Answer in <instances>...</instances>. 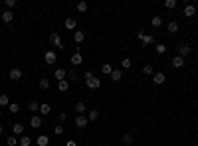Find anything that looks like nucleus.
I'll return each instance as SVG.
<instances>
[{
    "instance_id": "19",
    "label": "nucleus",
    "mask_w": 198,
    "mask_h": 146,
    "mask_svg": "<svg viewBox=\"0 0 198 146\" xmlns=\"http://www.w3.org/2000/svg\"><path fill=\"white\" fill-rule=\"evenodd\" d=\"M50 112H52V107H50L48 103H44V105H40V115H42V116H48Z\"/></svg>"
},
{
    "instance_id": "3",
    "label": "nucleus",
    "mask_w": 198,
    "mask_h": 146,
    "mask_svg": "<svg viewBox=\"0 0 198 146\" xmlns=\"http://www.w3.org/2000/svg\"><path fill=\"white\" fill-rule=\"evenodd\" d=\"M184 63H186V61H184V57H180V55H174V57L170 59V65H172L174 69H182Z\"/></svg>"
},
{
    "instance_id": "41",
    "label": "nucleus",
    "mask_w": 198,
    "mask_h": 146,
    "mask_svg": "<svg viewBox=\"0 0 198 146\" xmlns=\"http://www.w3.org/2000/svg\"><path fill=\"white\" fill-rule=\"evenodd\" d=\"M4 4H6L8 8H12V6H16V0H4Z\"/></svg>"
},
{
    "instance_id": "8",
    "label": "nucleus",
    "mask_w": 198,
    "mask_h": 146,
    "mask_svg": "<svg viewBox=\"0 0 198 146\" xmlns=\"http://www.w3.org/2000/svg\"><path fill=\"white\" fill-rule=\"evenodd\" d=\"M8 77H10L12 81H20V79H22V69H18V67L10 69V75H8Z\"/></svg>"
},
{
    "instance_id": "16",
    "label": "nucleus",
    "mask_w": 198,
    "mask_h": 146,
    "mask_svg": "<svg viewBox=\"0 0 198 146\" xmlns=\"http://www.w3.org/2000/svg\"><path fill=\"white\" fill-rule=\"evenodd\" d=\"M166 30L170 32V34H176V32H178V22H174V20H170V22L166 24Z\"/></svg>"
},
{
    "instance_id": "17",
    "label": "nucleus",
    "mask_w": 198,
    "mask_h": 146,
    "mask_svg": "<svg viewBox=\"0 0 198 146\" xmlns=\"http://www.w3.org/2000/svg\"><path fill=\"white\" fill-rule=\"evenodd\" d=\"M64 26H65V30H75V26H77V20H75V18H67Z\"/></svg>"
},
{
    "instance_id": "31",
    "label": "nucleus",
    "mask_w": 198,
    "mask_h": 146,
    "mask_svg": "<svg viewBox=\"0 0 198 146\" xmlns=\"http://www.w3.org/2000/svg\"><path fill=\"white\" fill-rule=\"evenodd\" d=\"M20 146H30L32 144V138L30 136H20V142H18Z\"/></svg>"
},
{
    "instance_id": "39",
    "label": "nucleus",
    "mask_w": 198,
    "mask_h": 146,
    "mask_svg": "<svg viewBox=\"0 0 198 146\" xmlns=\"http://www.w3.org/2000/svg\"><path fill=\"white\" fill-rule=\"evenodd\" d=\"M54 134L62 136V134H64V126H62V124H58V126H54Z\"/></svg>"
},
{
    "instance_id": "38",
    "label": "nucleus",
    "mask_w": 198,
    "mask_h": 146,
    "mask_svg": "<svg viewBox=\"0 0 198 146\" xmlns=\"http://www.w3.org/2000/svg\"><path fill=\"white\" fill-rule=\"evenodd\" d=\"M174 6H176V0H165V8H168V10H172Z\"/></svg>"
},
{
    "instance_id": "7",
    "label": "nucleus",
    "mask_w": 198,
    "mask_h": 146,
    "mask_svg": "<svg viewBox=\"0 0 198 146\" xmlns=\"http://www.w3.org/2000/svg\"><path fill=\"white\" fill-rule=\"evenodd\" d=\"M85 85L89 87V89H99V87H101V79L91 77V79H87V81H85Z\"/></svg>"
},
{
    "instance_id": "10",
    "label": "nucleus",
    "mask_w": 198,
    "mask_h": 146,
    "mask_svg": "<svg viewBox=\"0 0 198 146\" xmlns=\"http://www.w3.org/2000/svg\"><path fill=\"white\" fill-rule=\"evenodd\" d=\"M30 126H34V128H40V126H42V116H40V115H32Z\"/></svg>"
},
{
    "instance_id": "30",
    "label": "nucleus",
    "mask_w": 198,
    "mask_h": 146,
    "mask_svg": "<svg viewBox=\"0 0 198 146\" xmlns=\"http://www.w3.org/2000/svg\"><path fill=\"white\" fill-rule=\"evenodd\" d=\"M18 142H20V140H18V136H14V134H12V136H8V138H6V144H8V146H16Z\"/></svg>"
},
{
    "instance_id": "26",
    "label": "nucleus",
    "mask_w": 198,
    "mask_h": 146,
    "mask_svg": "<svg viewBox=\"0 0 198 146\" xmlns=\"http://www.w3.org/2000/svg\"><path fill=\"white\" fill-rule=\"evenodd\" d=\"M151 24H153V28H161L163 26V18H161V16H153Z\"/></svg>"
},
{
    "instance_id": "9",
    "label": "nucleus",
    "mask_w": 198,
    "mask_h": 146,
    "mask_svg": "<svg viewBox=\"0 0 198 146\" xmlns=\"http://www.w3.org/2000/svg\"><path fill=\"white\" fill-rule=\"evenodd\" d=\"M0 18H2V22L10 24L12 20H14V12H12V10H4V12H2V16H0Z\"/></svg>"
},
{
    "instance_id": "23",
    "label": "nucleus",
    "mask_w": 198,
    "mask_h": 146,
    "mask_svg": "<svg viewBox=\"0 0 198 146\" xmlns=\"http://www.w3.org/2000/svg\"><path fill=\"white\" fill-rule=\"evenodd\" d=\"M38 85H40V89H44V91L50 89V79L48 77H42L40 81H38Z\"/></svg>"
},
{
    "instance_id": "40",
    "label": "nucleus",
    "mask_w": 198,
    "mask_h": 146,
    "mask_svg": "<svg viewBox=\"0 0 198 146\" xmlns=\"http://www.w3.org/2000/svg\"><path fill=\"white\" fill-rule=\"evenodd\" d=\"M67 81H75V79H77V73H75V71H67Z\"/></svg>"
},
{
    "instance_id": "15",
    "label": "nucleus",
    "mask_w": 198,
    "mask_h": 146,
    "mask_svg": "<svg viewBox=\"0 0 198 146\" xmlns=\"http://www.w3.org/2000/svg\"><path fill=\"white\" fill-rule=\"evenodd\" d=\"M194 14H196V6H192V4H186V6H184V16L192 18Z\"/></svg>"
},
{
    "instance_id": "13",
    "label": "nucleus",
    "mask_w": 198,
    "mask_h": 146,
    "mask_svg": "<svg viewBox=\"0 0 198 146\" xmlns=\"http://www.w3.org/2000/svg\"><path fill=\"white\" fill-rule=\"evenodd\" d=\"M67 77V71H65V69H56V73H54V79H58V81H64V79Z\"/></svg>"
},
{
    "instance_id": "45",
    "label": "nucleus",
    "mask_w": 198,
    "mask_h": 146,
    "mask_svg": "<svg viewBox=\"0 0 198 146\" xmlns=\"http://www.w3.org/2000/svg\"><path fill=\"white\" fill-rule=\"evenodd\" d=\"M2 132H4V128H2V124H0V134H2Z\"/></svg>"
},
{
    "instance_id": "2",
    "label": "nucleus",
    "mask_w": 198,
    "mask_h": 146,
    "mask_svg": "<svg viewBox=\"0 0 198 146\" xmlns=\"http://www.w3.org/2000/svg\"><path fill=\"white\" fill-rule=\"evenodd\" d=\"M137 37L143 41V44H145V48H147V45H151V44L155 41V37L151 36V34H145V32H139V34H137Z\"/></svg>"
},
{
    "instance_id": "4",
    "label": "nucleus",
    "mask_w": 198,
    "mask_h": 146,
    "mask_svg": "<svg viewBox=\"0 0 198 146\" xmlns=\"http://www.w3.org/2000/svg\"><path fill=\"white\" fill-rule=\"evenodd\" d=\"M87 123H89V119H87L85 115H77V116H75V126H77V128H85Z\"/></svg>"
},
{
    "instance_id": "24",
    "label": "nucleus",
    "mask_w": 198,
    "mask_h": 146,
    "mask_svg": "<svg viewBox=\"0 0 198 146\" xmlns=\"http://www.w3.org/2000/svg\"><path fill=\"white\" fill-rule=\"evenodd\" d=\"M155 52H157L159 55H165V53H166V45L165 44H157V45H155Z\"/></svg>"
},
{
    "instance_id": "35",
    "label": "nucleus",
    "mask_w": 198,
    "mask_h": 146,
    "mask_svg": "<svg viewBox=\"0 0 198 146\" xmlns=\"http://www.w3.org/2000/svg\"><path fill=\"white\" fill-rule=\"evenodd\" d=\"M131 59H129V57H125L123 61H121V69H131Z\"/></svg>"
},
{
    "instance_id": "20",
    "label": "nucleus",
    "mask_w": 198,
    "mask_h": 146,
    "mask_svg": "<svg viewBox=\"0 0 198 146\" xmlns=\"http://www.w3.org/2000/svg\"><path fill=\"white\" fill-rule=\"evenodd\" d=\"M36 144L38 146H48L50 144V138L46 134H42V136H38V138H36Z\"/></svg>"
},
{
    "instance_id": "34",
    "label": "nucleus",
    "mask_w": 198,
    "mask_h": 146,
    "mask_svg": "<svg viewBox=\"0 0 198 146\" xmlns=\"http://www.w3.org/2000/svg\"><path fill=\"white\" fill-rule=\"evenodd\" d=\"M10 105V99H8V95H0V107H8Z\"/></svg>"
},
{
    "instance_id": "22",
    "label": "nucleus",
    "mask_w": 198,
    "mask_h": 146,
    "mask_svg": "<svg viewBox=\"0 0 198 146\" xmlns=\"http://www.w3.org/2000/svg\"><path fill=\"white\" fill-rule=\"evenodd\" d=\"M101 73H103V75H111L113 73V65L111 63H103V65H101Z\"/></svg>"
},
{
    "instance_id": "12",
    "label": "nucleus",
    "mask_w": 198,
    "mask_h": 146,
    "mask_svg": "<svg viewBox=\"0 0 198 146\" xmlns=\"http://www.w3.org/2000/svg\"><path fill=\"white\" fill-rule=\"evenodd\" d=\"M71 65H81L83 63V57H81V53H79V52H75L73 53V55H71Z\"/></svg>"
},
{
    "instance_id": "25",
    "label": "nucleus",
    "mask_w": 198,
    "mask_h": 146,
    "mask_svg": "<svg viewBox=\"0 0 198 146\" xmlns=\"http://www.w3.org/2000/svg\"><path fill=\"white\" fill-rule=\"evenodd\" d=\"M75 111H77V115H83V112L87 111V107H85V103H75Z\"/></svg>"
},
{
    "instance_id": "29",
    "label": "nucleus",
    "mask_w": 198,
    "mask_h": 146,
    "mask_svg": "<svg viewBox=\"0 0 198 146\" xmlns=\"http://www.w3.org/2000/svg\"><path fill=\"white\" fill-rule=\"evenodd\" d=\"M8 111H10L12 115H18V112H20V107H18V103H10V105H8Z\"/></svg>"
},
{
    "instance_id": "5",
    "label": "nucleus",
    "mask_w": 198,
    "mask_h": 146,
    "mask_svg": "<svg viewBox=\"0 0 198 146\" xmlns=\"http://www.w3.org/2000/svg\"><path fill=\"white\" fill-rule=\"evenodd\" d=\"M188 53H192V48L188 44H180L178 45V53H176V55H180V57H186Z\"/></svg>"
},
{
    "instance_id": "14",
    "label": "nucleus",
    "mask_w": 198,
    "mask_h": 146,
    "mask_svg": "<svg viewBox=\"0 0 198 146\" xmlns=\"http://www.w3.org/2000/svg\"><path fill=\"white\" fill-rule=\"evenodd\" d=\"M24 132V126H22V123H16V124H12V134L14 136H20Z\"/></svg>"
},
{
    "instance_id": "27",
    "label": "nucleus",
    "mask_w": 198,
    "mask_h": 146,
    "mask_svg": "<svg viewBox=\"0 0 198 146\" xmlns=\"http://www.w3.org/2000/svg\"><path fill=\"white\" fill-rule=\"evenodd\" d=\"M73 40H75V44H81L85 40V34L83 32H73Z\"/></svg>"
},
{
    "instance_id": "42",
    "label": "nucleus",
    "mask_w": 198,
    "mask_h": 146,
    "mask_svg": "<svg viewBox=\"0 0 198 146\" xmlns=\"http://www.w3.org/2000/svg\"><path fill=\"white\" fill-rule=\"evenodd\" d=\"M91 77H93V71H85V73H83V79H85V81H87V79H91Z\"/></svg>"
},
{
    "instance_id": "1",
    "label": "nucleus",
    "mask_w": 198,
    "mask_h": 146,
    "mask_svg": "<svg viewBox=\"0 0 198 146\" xmlns=\"http://www.w3.org/2000/svg\"><path fill=\"white\" fill-rule=\"evenodd\" d=\"M50 41H52V45H56L58 49H64V41H62L60 34H56V32H52V36H50Z\"/></svg>"
},
{
    "instance_id": "44",
    "label": "nucleus",
    "mask_w": 198,
    "mask_h": 146,
    "mask_svg": "<svg viewBox=\"0 0 198 146\" xmlns=\"http://www.w3.org/2000/svg\"><path fill=\"white\" fill-rule=\"evenodd\" d=\"M65 146H77V142H73V140H67Z\"/></svg>"
},
{
    "instance_id": "37",
    "label": "nucleus",
    "mask_w": 198,
    "mask_h": 146,
    "mask_svg": "<svg viewBox=\"0 0 198 146\" xmlns=\"http://www.w3.org/2000/svg\"><path fill=\"white\" fill-rule=\"evenodd\" d=\"M28 109H30L32 112H38V111H40V103H36V101H32V103H30V105H28Z\"/></svg>"
},
{
    "instance_id": "36",
    "label": "nucleus",
    "mask_w": 198,
    "mask_h": 146,
    "mask_svg": "<svg viewBox=\"0 0 198 146\" xmlns=\"http://www.w3.org/2000/svg\"><path fill=\"white\" fill-rule=\"evenodd\" d=\"M87 119L89 120H97L99 119V111H89L87 112Z\"/></svg>"
},
{
    "instance_id": "11",
    "label": "nucleus",
    "mask_w": 198,
    "mask_h": 146,
    "mask_svg": "<svg viewBox=\"0 0 198 146\" xmlns=\"http://www.w3.org/2000/svg\"><path fill=\"white\" fill-rule=\"evenodd\" d=\"M153 81H155V85H163V83L166 81V75L165 73H155L153 75Z\"/></svg>"
},
{
    "instance_id": "18",
    "label": "nucleus",
    "mask_w": 198,
    "mask_h": 146,
    "mask_svg": "<svg viewBox=\"0 0 198 146\" xmlns=\"http://www.w3.org/2000/svg\"><path fill=\"white\" fill-rule=\"evenodd\" d=\"M111 79L113 81H121V79H123V69H113V73H111Z\"/></svg>"
},
{
    "instance_id": "33",
    "label": "nucleus",
    "mask_w": 198,
    "mask_h": 146,
    "mask_svg": "<svg viewBox=\"0 0 198 146\" xmlns=\"http://www.w3.org/2000/svg\"><path fill=\"white\" fill-rule=\"evenodd\" d=\"M143 73H145V75H155V69H153V65H151V63H147L145 67H143Z\"/></svg>"
},
{
    "instance_id": "28",
    "label": "nucleus",
    "mask_w": 198,
    "mask_h": 146,
    "mask_svg": "<svg viewBox=\"0 0 198 146\" xmlns=\"http://www.w3.org/2000/svg\"><path fill=\"white\" fill-rule=\"evenodd\" d=\"M133 142H135L133 134H123V144H125V146H131Z\"/></svg>"
},
{
    "instance_id": "43",
    "label": "nucleus",
    "mask_w": 198,
    "mask_h": 146,
    "mask_svg": "<svg viewBox=\"0 0 198 146\" xmlns=\"http://www.w3.org/2000/svg\"><path fill=\"white\" fill-rule=\"evenodd\" d=\"M58 119H60V123H64V120L67 119V115H65V112H60V115H58Z\"/></svg>"
},
{
    "instance_id": "21",
    "label": "nucleus",
    "mask_w": 198,
    "mask_h": 146,
    "mask_svg": "<svg viewBox=\"0 0 198 146\" xmlns=\"http://www.w3.org/2000/svg\"><path fill=\"white\" fill-rule=\"evenodd\" d=\"M58 89H60L62 93H65V91L69 89V81H67V79H64V81H58Z\"/></svg>"
},
{
    "instance_id": "6",
    "label": "nucleus",
    "mask_w": 198,
    "mask_h": 146,
    "mask_svg": "<svg viewBox=\"0 0 198 146\" xmlns=\"http://www.w3.org/2000/svg\"><path fill=\"white\" fill-rule=\"evenodd\" d=\"M44 61H46V63H50V65L56 63V61H58L56 52H52V49H50V52H46V53H44Z\"/></svg>"
},
{
    "instance_id": "32",
    "label": "nucleus",
    "mask_w": 198,
    "mask_h": 146,
    "mask_svg": "<svg viewBox=\"0 0 198 146\" xmlns=\"http://www.w3.org/2000/svg\"><path fill=\"white\" fill-rule=\"evenodd\" d=\"M75 8H77V12L85 14V12H87V2H77V6H75Z\"/></svg>"
},
{
    "instance_id": "46",
    "label": "nucleus",
    "mask_w": 198,
    "mask_h": 146,
    "mask_svg": "<svg viewBox=\"0 0 198 146\" xmlns=\"http://www.w3.org/2000/svg\"><path fill=\"white\" fill-rule=\"evenodd\" d=\"M196 59H198V52H196Z\"/></svg>"
}]
</instances>
